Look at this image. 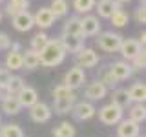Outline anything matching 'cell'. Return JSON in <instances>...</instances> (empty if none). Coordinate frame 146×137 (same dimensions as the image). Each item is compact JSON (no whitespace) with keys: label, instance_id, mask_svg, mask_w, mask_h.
<instances>
[{"label":"cell","instance_id":"obj_1","mask_svg":"<svg viewBox=\"0 0 146 137\" xmlns=\"http://www.w3.org/2000/svg\"><path fill=\"white\" fill-rule=\"evenodd\" d=\"M66 49L62 48L60 40L58 39H49L48 44L44 46L42 49L38 51V57H40V66L44 68H55L58 64L64 62L66 59Z\"/></svg>","mask_w":146,"mask_h":137},{"label":"cell","instance_id":"obj_2","mask_svg":"<svg viewBox=\"0 0 146 137\" xmlns=\"http://www.w3.org/2000/svg\"><path fill=\"white\" fill-rule=\"evenodd\" d=\"M97 46L102 51L106 53H117L119 48H121V42H122V37L115 33V31H100L97 35Z\"/></svg>","mask_w":146,"mask_h":137},{"label":"cell","instance_id":"obj_3","mask_svg":"<svg viewBox=\"0 0 146 137\" xmlns=\"http://www.w3.org/2000/svg\"><path fill=\"white\" fill-rule=\"evenodd\" d=\"M97 113H99V121L102 122V124H106V126L117 124V122L121 121L122 117H124V110L119 108L117 104H113V102L104 104V106L100 108Z\"/></svg>","mask_w":146,"mask_h":137},{"label":"cell","instance_id":"obj_4","mask_svg":"<svg viewBox=\"0 0 146 137\" xmlns=\"http://www.w3.org/2000/svg\"><path fill=\"white\" fill-rule=\"evenodd\" d=\"M95 113H97V108H95V104L90 102V100H77V102L73 104V108H71L73 119L79 121V122L90 121L91 117H95Z\"/></svg>","mask_w":146,"mask_h":137},{"label":"cell","instance_id":"obj_5","mask_svg":"<svg viewBox=\"0 0 146 137\" xmlns=\"http://www.w3.org/2000/svg\"><path fill=\"white\" fill-rule=\"evenodd\" d=\"M84 82H86V71H84V68H80V66H77V64H75L73 68H70V70L66 71L62 84L68 86L70 90H79V88L84 86Z\"/></svg>","mask_w":146,"mask_h":137},{"label":"cell","instance_id":"obj_6","mask_svg":"<svg viewBox=\"0 0 146 137\" xmlns=\"http://www.w3.org/2000/svg\"><path fill=\"white\" fill-rule=\"evenodd\" d=\"M100 29H102V24H100L99 17L86 13V15L80 18V33H82L84 39H88V37H97L100 33Z\"/></svg>","mask_w":146,"mask_h":137},{"label":"cell","instance_id":"obj_7","mask_svg":"<svg viewBox=\"0 0 146 137\" xmlns=\"http://www.w3.org/2000/svg\"><path fill=\"white\" fill-rule=\"evenodd\" d=\"M75 62H77V66H80V68H95L97 64L100 62V57H99V53L95 51V49H91V48H82L79 49V51L75 53Z\"/></svg>","mask_w":146,"mask_h":137},{"label":"cell","instance_id":"obj_8","mask_svg":"<svg viewBox=\"0 0 146 137\" xmlns=\"http://www.w3.org/2000/svg\"><path fill=\"white\" fill-rule=\"evenodd\" d=\"M27 110H29V112H27L29 113V119L33 122H38V124L48 122L49 119H51V115H53V110L49 108L46 102H40V100H36L33 106H29Z\"/></svg>","mask_w":146,"mask_h":137},{"label":"cell","instance_id":"obj_9","mask_svg":"<svg viewBox=\"0 0 146 137\" xmlns=\"http://www.w3.org/2000/svg\"><path fill=\"white\" fill-rule=\"evenodd\" d=\"M108 71L115 77L117 82L126 80V79H130V77L133 75V68L130 66V62H128V61H115V62H111L108 66Z\"/></svg>","mask_w":146,"mask_h":137},{"label":"cell","instance_id":"obj_10","mask_svg":"<svg viewBox=\"0 0 146 137\" xmlns=\"http://www.w3.org/2000/svg\"><path fill=\"white\" fill-rule=\"evenodd\" d=\"M77 102V93L73 91L70 95H64V97H55L53 99V112L57 113V115H66V113L71 112L73 104Z\"/></svg>","mask_w":146,"mask_h":137},{"label":"cell","instance_id":"obj_11","mask_svg":"<svg viewBox=\"0 0 146 137\" xmlns=\"http://www.w3.org/2000/svg\"><path fill=\"white\" fill-rule=\"evenodd\" d=\"M106 95H108V88L99 79H95L93 82H90V84L86 86V90H84V97H86V100H90V102L102 100Z\"/></svg>","mask_w":146,"mask_h":137},{"label":"cell","instance_id":"obj_12","mask_svg":"<svg viewBox=\"0 0 146 137\" xmlns=\"http://www.w3.org/2000/svg\"><path fill=\"white\" fill-rule=\"evenodd\" d=\"M55 20H57V17H55V13L49 7H40V9H36V13L33 15L35 26L40 27V29H48V27H51L55 24Z\"/></svg>","mask_w":146,"mask_h":137},{"label":"cell","instance_id":"obj_13","mask_svg":"<svg viewBox=\"0 0 146 137\" xmlns=\"http://www.w3.org/2000/svg\"><path fill=\"white\" fill-rule=\"evenodd\" d=\"M58 40H60V44H62V48L66 49V53H73L75 55L79 49L84 48V37L82 35H60L58 37Z\"/></svg>","mask_w":146,"mask_h":137},{"label":"cell","instance_id":"obj_14","mask_svg":"<svg viewBox=\"0 0 146 137\" xmlns=\"http://www.w3.org/2000/svg\"><path fill=\"white\" fill-rule=\"evenodd\" d=\"M141 49H144V48H141V44H139V40H137V39H122L121 48H119V53L122 55L124 61L130 62L133 57L139 55Z\"/></svg>","mask_w":146,"mask_h":137},{"label":"cell","instance_id":"obj_15","mask_svg":"<svg viewBox=\"0 0 146 137\" xmlns=\"http://www.w3.org/2000/svg\"><path fill=\"white\" fill-rule=\"evenodd\" d=\"M141 134V126L131 119H124L117 122V137H137Z\"/></svg>","mask_w":146,"mask_h":137},{"label":"cell","instance_id":"obj_16","mask_svg":"<svg viewBox=\"0 0 146 137\" xmlns=\"http://www.w3.org/2000/svg\"><path fill=\"white\" fill-rule=\"evenodd\" d=\"M33 26H35L33 15H31L27 9H26V11L17 13V15H13V27H15L17 31H20V33H26V31H29Z\"/></svg>","mask_w":146,"mask_h":137},{"label":"cell","instance_id":"obj_17","mask_svg":"<svg viewBox=\"0 0 146 137\" xmlns=\"http://www.w3.org/2000/svg\"><path fill=\"white\" fill-rule=\"evenodd\" d=\"M15 97H17L18 102H20L22 108H29V106H33L36 100H38V91H36L35 88H31V86H24Z\"/></svg>","mask_w":146,"mask_h":137},{"label":"cell","instance_id":"obj_18","mask_svg":"<svg viewBox=\"0 0 146 137\" xmlns=\"http://www.w3.org/2000/svg\"><path fill=\"white\" fill-rule=\"evenodd\" d=\"M95 9L100 18H110L117 9H121V4L115 0H99V2H95Z\"/></svg>","mask_w":146,"mask_h":137},{"label":"cell","instance_id":"obj_19","mask_svg":"<svg viewBox=\"0 0 146 137\" xmlns=\"http://www.w3.org/2000/svg\"><path fill=\"white\" fill-rule=\"evenodd\" d=\"M40 66V57H38V51H35V49H26V51H22V70H29L33 71L36 68Z\"/></svg>","mask_w":146,"mask_h":137},{"label":"cell","instance_id":"obj_20","mask_svg":"<svg viewBox=\"0 0 146 137\" xmlns=\"http://www.w3.org/2000/svg\"><path fill=\"white\" fill-rule=\"evenodd\" d=\"M128 119H131V121H135L137 124H141V122L146 121V106L144 102H133L128 106Z\"/></svg>","mask_w":146,"mask_h":137},{"label":"cell","instance_id":"obj_21","mask_svg":"<svg viewBox=\"0 0 146 137\" xmlns=\"http://www.w3.org/2000/svg\"><path fill=\"white\" fill-rule=\"evenodd\" d=\"M111 102L113 104H117L119 108H128L131 104V99H130V93H128V90L124 88H115L113 90V93H111Z\"/></svg>","mask_w":146,"mask_h":137},{"label":"cell","instance_id":"obj_22","mask_svg":"<svg viewBox=\"0 0 146 137\" xmlns=\"http://www.w3.org/2000/svg\"><path fill=\"white\" fill-rule=\"evenodd\" d=\"M6 55V68L9 71L22 70V51H15V49H7Z\"/></svg>","mask_w":146,"mask_h":137},{"label":"cell","instance_id":"obj_23","mask_svg":"<svg viewBox=\"0 0 146 137\" xmlns=\"http://www.w3.org/2000/svg\"><path fill=\"white\" fill-rule=\"evenodd\" d=\"M128 93H130L131 102H144L146 100V84L144 82H135L128 90Z\"/></svg>","mask_w":146,"mask_h":137},{"label":"cell","instance_id":"obj_24","mask_svg":"<svg viewBox=\"0 0 146 137\" xmlns=\"http://www.w3.org/2000/svg\"><path fill=\"white\" fill-rule=\"evenodd\" d=\"M20 110H22V106H20V102L17 100L15 95H9L7 99L2 100V112L7 113V115H18Z\"/></svg>","mask_w":146,"mask_h":137},{"label":"cell","instance_id":"obj_25","mask_svg":"<svg viewBox=\"0 0 146 137\" xmlns=\"http://www.w3.org/2000/svg\"><path fill=\"white\" fill-rule=\"evenodd\" d=\"M62 33H64V35H82V33H80V17L73 15V17L68 18V20L64 22Z\"/></svg>","mask_w":146,"mask_h":137},{"label":"cell","instance_id":"obj_26","mask_svg":"<svg viewBox=\"0 0 146 137\" xmlns=\"http://www.w3.org/2000/svg\"><path fill=\"white\" fill-rule=\"evenodd\" d=\"M27 7H29V0H7L6 13L9 17H13V15H17V13H20V11H26Z\"/></svg>","mask_w":146,"mask_h":137},{"label":"cell","instance_id":"obj_27","mask_svg":"<svg viewBox=\"0 0 146 137\" xmlns=\"http://www.w3.org/2000/svg\"><path fill=\"white\" fill-rule=\"evenodd\" d=\"M75 134H77L75 126L68 121H64L57 128H53V137H75Z\"/></svg>","mask_w":146,"mask_h":137},{"label":"cell","instance_id":"obj_28","mask_svg":"<svg viewBox=\"0 0 146 137\" xmlns=\"http://www.w3.org/2000/svg\"><path fill=\"white\" fill-rule=\"evenodd\" d=\"M108 20L113 24V27H124V26H128V22H130V15H128L124 9H117Z\"/></svg>","mask_w":146,"mask_h":137},{"label":"cell","instance_id":"obj_29","mask_svg":"<svg viewBox=\"0 0 146 137\" xmlns=\"http://www.w3.org/2000/svg\"><path fill=\"white\" fill-rule=\"evenodd\" d=\"M49 9L55 13V17H57V18H60V17H66L68 15V11H70V4H68V0H51Z\"/></svg>","mask_w":146,"mask_h":137},{"label":"cell","instance_id":"obj_30","mask_svg":"<svg viewBox=\"0 0 146 137\" xmlns=\"http://www.w3.org/2000/svg\"><path fill=\"white\" fill-rule=\"evenodd\" d=\"M0 137H24V132L18 124H0Z\"/></svg>","mask_w":146,"mask_h":137},{"label":"cell","instance_id":"obj_31","mask_svg":"<svg viewBox=\"0 0 146 137\" xmlns=\"http://www.w3.org/2000/svg\"><path fill=\"white\" fill-rule=\"evenodd\" d=\"M97 0H73V9L77 11V15H86L95 7Z\"/></svg>","mask_w":146,"mask_h":137},{"label":"cell","instance_id":"obj_32","mask_svg":"<svg viewBox=\"0 0 146 137\" xmlns=\"http://www.w3.org/2000/svg\"><path fill=\"white\" fill-rule=\"evenodd\" d=\"M24 79L22 77H18V75H11V79L7 80V84H6V88L9 91V95H17L18 91H20L22 88H24Z\"/></svg>","mask_w":146,"mask_h":137},{"label":"cell","instance_id":"obj_33","mask_svg":"<svg viewBox=\"0 0 146 137\" xmlns=\"http://www.w3.org/2000/svg\"><path fill=\"white\" fill-rule=\"evenodd\" d=\"M49 37L44 33V31H38V33L33 35V39H31V49H35V51H40V49L44 48L46 44H48Z\"/></svg>","mask_w":146,"mask_h":137},{"label":"cell","instance_id":"obj_34","mask_svg":"<svg viewBox=\"0 0 146 137\" xmlns=\"http://www.w3.org/2000/svg\"><path fill=\"white\" fill-rule=\"evenodd\" d=\"M97 79H99L100 82H102V84L106 86L108 90H115V86H117V80H115V77H113L111 73L108 71V68H106V70H102V71L99 73V77H97Z\"/></svg>","mask_w":146,"mask_h":137},{"label":"cell","instance_id":"obj_35","mask_svg":"<svg viewBox=\"0 0 146 137\" xmlns=\"http://www.w3.org/2000/svg\"><path fill=\"white\" fill-rule=\"evenodd\" d=\"M130 66L133 68V71H143L144 70V68H146V53H144V49H141L139 55L131 59Z\"/></svg>","mask_w":146,"mask_h":137},{"label":"cell","instance_id":"obj_36","mask_svg":"<svg viewBox=\"0 0 146 137\" xmlns=\"http://www.w3.org/2000/svg\"><path fill=\"white\" fill-rule=\"evenodd\" d=\"M135 20H137V24H144L146 22V7L144 6H139L135 9Z\"/></svg>","mask_w":146,"mask_h":137},{"label":"cell","instance_id":"obj_37","mask_svg":"<svg viewBox=\"0 0 146 137\" xmlns=\"http://www.w3.org/2000/svg\"><path fill=\"white\" fill-rule=\"evenodd\" d=\"M11 48V39H9L7 33H0V49L2 51H7Z\"/></svg>","mask_w":146,"mask_h":137},{"label":"cell","instance_id":"obj_38","mask_svg":"<svg viewBox=\"0 0 146 137\" xmlns=\"http://www.w3.org/2000/svg\"><path fill=\"white\" fill-rule=\"evenodd\" d=\"M9 79H11V71L7 68H0V86H6Z\"/></svg>","mask_w":146,"mask_h":137},{"label":"cell","instance_id":"obj_39","mask_svg":"<svg viewBox=\"0 0 146 137\" xmlns=\"http://www.w3.org/2000/svg\"><path fill=\"white\" fill-rule=\"evenodd\" d=\"M9 97V91H7V88L6 86H0V102H2L4 99H7Z\"/></svg>","mask_w":146,"mask_h":137},{"label":"cell","instance_id":"obj_40","mask_svg":"<svg viewBox=\"0 0 146 137\" xmlns=\"http://www.w3.org/2000/svg\"><path fill=\"white\" fill-rule=\"evenodd\" d=\"M144 42H146V33L143 31V33H141V37H139V44H141V48H144Z\"/></svg>","mask_w":146,"mask_h":137},{"label":"cell","instance_id":"obj_41","mask_svg":"<svg viewBox=\"0 0 146 137\" xmlns=\"http://www.w3.org/2000/svg\"><path fill=\"white\" fill-rule=\"evenodd\" d=\"M115 2H119L122 6V4H128V2H131V0H115Z\"/></svg>","mask_w":146,"mask_h":137},{"label":"cell","instance_id":"obj_42","mask_svg":"<svg viewBox=\"0 0 146 137\" xmlns=\"http://www.w3.org/2000/svg\"><path fill=\"white\" fill-rule=\"evenodd\" d=\"M144 2H146V0H141V6H144Z\"/></svg>","mask_w":146,"mask_h":137},{"label":"cell","instance_id":"obj_43","mask_svg":"<svg viewBox=\"0 0 146 137\" xmlns=\"http://www.w3.org/2000/svg\"><path fill=\"white\" fill-rule=\"evenodd\" d=\"M0 20H2V9H0Z\"/></svg>","mask_w":146,"mask_h":137},{"label":"cell","instance_id":"obj_44","mask_svg":"<svg viewBox=\"0 0 146 137\" xmlns=\"http://www.w3.org/2000/svg\"><path fill=\"white\" fill-rule=\"evenodd\" d=\"M0 124H2V115H0Z\"/></svg>","mask_w":146,"mask_h":137},{"label":"cell","instance_id":"obj_45","mask_svg":"<svg viewBox=\"0 0 146 137\" xmlns=\"http://www.w3.org/2000/svg\"><path fill=\"white\" fill-rule=\"evenodd\" d=\"M137 137H144V135H141V134H139V135H137Z\"/></svg>","mask_w":146,"mask_h":137},{"label":"cell","instance_id":"obj_46","mask_svg":"<svg viewBox=\"0 0 146 137\" xmlns=\"http://www.w3.org/2000/svg\"><path fill=\"white\" fill-rule=\"evenodd\" d=\"M0 4H2V0H0Z\"/></svg>","mask_w":146,"mask_h":137}]
</instances>
